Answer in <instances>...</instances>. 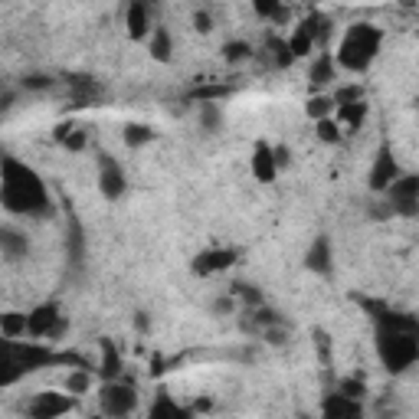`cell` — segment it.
<instances>
[{"instance_id": "12", "label": "cell", "mask_w": 419, "mask_h": 419, "mask_svg": "<svg viewBox=\"0 0 419 419\" xmlns=\"http://www.w3.org/2000/svg\"><path fill=\"white\" fill-rule=\"evenodd\" d=\"M321 413H325V416L357 419V416H360V406H357V400H351V396H344V393H334V396H328V400L321 403Z\"/></svg>"}, {"instance_id": "7", "label": "cell", "mask_w": 419, "mask_h": 419, "mask_svg": "<svg viewBox=\"0 0 419 419\" xmlns=\"http://www.w3.org/2000/svg\"><path fill=\"white\" fill-rule=\"evenodd\" d=\"M396 177H400V167H396V161H393L390 145H384L374 161V171H370V190H386Z\"/></svg>"}, {"instance_id": "26", "label": "cell", "mask_w": 419, "mask_h": 419, "mask_svg": "<svg viewBox=\"0 0 419 419\" xmlns=\"http://www.w3.org/2000/svg\"><path fill=\"white\" fill-rule=\"evenodd\" d=\"M66 386H69V393H86L89 390V374L86 370H76V374L66 380Z\"/></svg>"}, {"instance_id": "31", "label": "cell", "mask_w": 419, "mask_h": 419, "mask_svg": "<svg viewBox=\"0 0 419 419\" xmlns=\"http://www.w3.org/2000/svg\"><path fill=\"white\" fill-rule=\"evenodd\" d=\"M337 393H344V396H351V400H357V396L364 393V384H360V380H341Z\"/></svg>"}, {"instance_id": "38", "label": "cell", "mask_w": 419, "mask_h": 419, "mask_svg": "<svg viewBox=\"0 0 419 419\" xmlns=\"http://www.w3.org/2000/svg\"><path fill=\"white\" fill-rule=\"evenodd\" d=\"M151 374H164V360H161V357L151 360Z\"/></svg>"}, {"instance_id": "39", "label": "cell", "mask_w": 419, "mask_h": 419, "mask_svg": "<svg viewBox=\"0 0 419 419\" xmlns=\"http://www.w3.org/2000/svg\"><path fill=\"white\" fill-rule=\"evenodd\" d=\"M400 4H403V7H413V4H416V0H400Z\"/></svg>"}, {"instance_id": "2", "label": "cell", "mask_w": 419, "mask_h": 419, "mask_svg": "<svg viewBox=\"0 0 419 419\" xmlns=\"http://www.w3.org/2000/svg\"><path fill=\"white\" fill-rule=\"evenodd\" d=\"M419 331H390V328H376V354L384 360L390 374H403L413 367L419 357Z\"/></svg>"}, {"instance_id": "15", "label": "cell", "mask_w": 419, "mask_h": 419, "mask_svg": "<svg viewBox=\"0 0 419 419\" xmlns=\"http://www.w3.org/2000/svg\"><path fill=\"white\" fill-rule=\"evenodd\" d=\"M72 95H76L79 108H86L89 102H95V99H99V86H95L92 79L79 76V79H72Z\"/></svg>"}, {"instance_id": "23", "label": "cell", "mask_w": 419, "mask_h": 419, "mask_svg": "<svg viewBox=\"0 0 419 419\" xmlns=\"http://www.w3.org/2000/svg\"><path fill=\"white\" fill-rule=\"evenodd\" d=\"M151 138H155V131H151V128H145V125H128V128H125V141H128L131 147L147 145Z\"/></svg>"}, {"instance_id": "9", "label": "cell", "mask_w": 419, "mask_h": 419, "mask_svg": "<svg viewBox=\"0 0 419 419\" xmlns=\"http://www.w3.org/2000/svg\"><path fill=\"white\" fill-rule=\"evenodd\" d=\"M26 410L36 419H52V416H62V413L72 410V400H69V396H60V393H40Z\"/></svg>"}, {"instance_id": "36", "label": "cell", "mask_w": 419, "mask_h": 419, "mask_svg": "<svg viewBox=\"0 0 419 419\" xmlns=\"http://www.w3.org/2000/svg\"><path fill=\"white\" fill-rule=\"evenodd\" d=\"M354 99H360V89H341V92H337V105H341V102H354Z\"/></svg>"}, {"instance_id": "33", "label": "cell", "mask_w": 419, "mask_h": 419, "mask_svg": "<svg viewBox=\"0 0 419 419\" xmlns=\"http://www.w3.org/2000/svg\"><path fill=\"white\" fill-rule=\"evenodd\" d=\"M315 341H318V347H321V357H325V364H328V360H331V347H328V334L321 331V328L315 331Z\"/></svg>"}, {"instance_id": "30", "label": "cell", "mask_w": 419, "mask_h": 419, "mask_svg": "<svg viewBox=\"0 0 419 419\" xmlns=\"http://www.w3.org/2000/svg\"><path fill=\"white\" fill-rule=\"evenodd\" d=\"M226 92H230L226 86H200V89H194V99H220Z\"/></svg>"}, {"instance_id": "37", "label": "cell", "mask_w": 419, "mask_h": 419, "mask_svg": "<svg viewBox=\"0 0 419 419\" xmlns=\"http://www.w3.org/2000/svg\"><path fill=\"white\" fill-rule=\"evenodd\" d=\"M236 289H240V295H242V298H246V301H252V305H259V291H252V289H249V285H236Z\"/></svg>"}, {"instance_id": "27", "label": "cell", "mask_w": 419, "mask_h": 419, "mask_svg": "<svg viewBox=\"0 0 419 419\" xmlns=\"http://www.w3.org/2000/svg\"><path fill=\"white\" fill-rule=\"evenodd\" d=\"M331 108H334V105H331V99H321V95L308 102V115H311V118H325V115H328Z\"/></svg>"}, {"instance_id": "24", "label": "cell", "mask_w": 419, "mask_h": 419, "mask_svg": "<svg viewBox=\"0 0 419 419\" xmlns=\"http://www.w3.org/2000/svg\"><path fill=\"white\" fill-rule=\"evenodd\" d=\"M269 52H272V66H289L295 60L289 52V43H282V40H269Z\"/></svg>"}, {"instance_id": "16", "label": "cell", "mask_w": 419, "mask_h": 419, "mask_svg": "<svg viewBox=\"0 0 419 419\" xmlns=\"http://www.w3.org/2000/svg\"><path fill=\"white\" fill-rule=\"evenodd\" d=\"M121 374V357L115 351V344L111 341H102V376L105 380H115Z\"/></svg>"}, {"instance_id": "17", "label": "cell", "mask_w": 419, "mask_h": 419, "mask_svg": "<svg viewBox=\"0 0 419 419\" xmlns=\"http://www.w3.org/2000/svg\"><path fill=\"white\" fill-rule=\"evenodd\" d=\"M0 334H4V337H20V334H26V315H20V311L0 315Z\"/></svg>"}, {"instance_id": "20", "label": "cell", "mask_w": 419, "mask_h": 419, "mask_svg": "<svg viewBox=\"0 0 419 419\" xmlns=\"http://www.w3.org/2000/svg\"><path fill=\"white\" fill-rule=\"evenodd\" d=\"M331 79H334V62H331V56H321V60L311 66V86H325Z\"/></svg>"}, {"instance_id": "25", "label": "cell", "mask_w": 419, "mask_h": 419, "mask_svg": "<svg viewBox=\"0 0 419 419\" xmlns=\"http://www.w3.org/2000/svg\"><path fill=\"white\" fill-rule=\"evenodd\" d=\"M318 138L321 141H328V145H334V141H341V131H337V125L328 118H318Z\"/></svg>"}, {"instance_id": "4", "label": "cell", "mask_w": 419, "mask_h": 419, "mask_svg": "<svg viewBox=\"0 0 419 419\" xmlns=\"http://www.w3.org/2000/svg\"><path fill=\"white\" fill-rule=\"evenodd\" d=\"M99 403H102L105 416H128L135 410V386L131 384H105L102 393H99Z\"/></svg>"}, {"instance_id": "14", "label": "cell", "mask_w": 419, "mask_h": 419, "mask_svg": "<svg viewBox=\"0 0 419 419\" xmlns=\"http://www.w3.org/2000/svg\"><path fill=\"white\" fill-rule=\"evenodd\" d=\"M128 33L131 40H141L147 33V4H141V0H131L128 7Z\"/></svg>"}, {"instance_id": "29", "label": "cell", "mask_w": 419, "mask_h": 419, "mask_svg": "<svg viewBox=\"0 0 419 419\" xmlns=\"http://www.w3.org/2000/svg\"><path fill=\"white\" fill-rule=\"evenodd\" d=\"M252 7H256L259 17H272L275 10L282 7V0H252Z\"/></svg>"}, {"instance_id": "40", "label": "cell", "mask_w": 419, "mask_h": 419, "mask_svg": "<svg viewBox=\"0 0 419 419\" xmlns=\"http://www.w3.org/2000/svg\"><path fill=\"white\" fill-rule=\"evenodd\" d=\"M141 4H151V0H141Z\"/></svg>"}, {"instance_id": "22", "label": "cell", "mask_w": 419, "mask_h": 419, "mask_svg": "<svg viewBox=\"0 0 419 419\" xmlns=\"http://www.w3.org/2000/svg\"><path fill=\"white\" fill-rule=\"evenodd\" d=\"M151 416L155 419H167V416L180 419V416H187V410H180L177 403H171L167 396H161V400H155V406H151Z\"/></svg>"}, {"instance_id": "6", "label": "cell", "mask_w": 419, "mask_h": 419, "mask_svg": "<svg viewBox=\"0 0 419 419\" xmlns=\"http://www.w3.org/2000/svg\"><path fill=\"white\" fill-rule=\"evenodd\" d=\"M99 187H102V194L108 200H115V197L125 194V174H121V167L115 164V157L111 155L99 157Z\"/></svg>"}, {"instance_id": "13", "label": "cell", "mask_w": 419, "mask_h": 419, "mask_svg": "<svg viewBox=\"0 0 419 419\" xmlns=\"http://www.w3.org/2000/svg\"><path fill=\"white\" fill-rule=\"evenodd\" d=\"M308 269H311V272H321V275L331 272V246H328L325 236H318L315 246H311V252H308Z\"/></svg>"}, {"instance_id": "18", "label": "cell", "mask_w": 419, "mask_h": 419, "mask_svg": "<svg viewBox=\"0 0 419 419\" xmlns=\"http://www.w3.org/2000/svg\"><path fill=\"white\" fill-rule=\"evenodd\" d=\"M337 108H341V121H347L351 128H357L360 121H364V115H367V102H364V99H354V102H341Z\"/></svg>"}, {"instance_id": "1", "label": "cell", "mask_w": 419, "mask_h": 419, "mask_svg": "<svg viewBox=\"0 0 419 419\" xmlns=\"http://www.w3.org/2000/svg\"><path fill=\"white\" fill-rule=\"evenodd\" d=\"M0 203L10 213H26V216H43L50 210V197L40 174L30 171L26 164L4 157L0 161Z\"/></svg>"}, {"instance_id": "3", "label": "cell", "mask_w": 419, "mask_h": 419, "mask_svg": "<svg viewBox=\"0 0 419 419\" xmlns=\"http://www.w3.org/2000/svg\"><path fill=\"white\" fill-rule=\"evenodd\" d=\"M380 40H384V36H380L376 26H367V23L351 26V30L344 33V40H341L337 62H341L344 69H354V72L367 69L370 62H374L376 50H380Z\"/></svg>"}, {"instance_id": "28", "label": "cell", "mask_w": 419, "mask_h": 419, "mask_svg": "<svg viewBox=\"0 0 419 419\" xmlns=\"http://www.w3.org/2000/svg\"><path fill=\"white\" fill-rule=\"evenodd\" d=\"M62 145H66L69 151H82V147H86V135H82V131H72V128H69L66 138H62Z\"/></svg>"}, {"instance_id": "19", "label": "cell", "mask_w": 419, "mask_h": 419, "mask_svg": "<svg viewBox=\"0 0 419 419\" xmlns=\"http://www.w3.org/2000/svg\"><path fill=\"white\" fill-rule=\"evenodd\" d=\"M0 249L7 256H26V236H20L13 230H0Z\"/></svg>"}, {"instance_id": "10", "label": "cell", "mask_w": 419, "mask_h": 419, "mask_svg": "<svg viewBox=\"0 0 419 419\" xmlns=\"http://www.w3.org/2000/svg\"><path fill=\"white\" fill-rule=\"evenodd\" d=\"M236 262V252L233 249H210V252H200L194 259V272L197 275H213V272H223Z\"/></svg>"}, {"instance_id": "5", "label": "cell", "mask_w": 419, "mask_h": 419, "mask_svg": "<svg viewBox=\"0 0 419 419\" xmlns=\"http://www.w3.org/2000/svg\"><path fill=\"white\" fill-rule=\"evenodd\" d=\"M62 325H60V311L56 305H40L33 315H26V334H33V337H52V334H60Z\"/></svg>"}, {"instance_id": "21", "label": "cell", "mask_w": 419, "mask_h": 419, "mask_svg": "<svg viewBox=\"0 0 419 419\" xmlns=\"http://www.w3.org/2000/svg\"><path fill=\"white\" fill-rule=\"evenodd\" d=\"M151 56L161 60V62L171 60V36H167V30H161V26H157L155 40H151Z\"/></svg>"}, {"instance_id": "8", "label": "cell", "mask_w": 419, "mask_h": 419, "mask_svg": "<svg viewBox=\"0 0 419 419\" xmlns=\"http://www.w3.org/2000/svg\"><path fill=\"white\" fill-rule=\"evenodd\" d=\"M390 200L393 206L400 210L403 216H413L416 213V194H419V177H403V180H393L390 184Z\"/></svg>"}, {"instance_id": "11", "label": "cell", "mask_w": 419, "mask_h": 419, "mask_svg": "<svg viewBox=\"0 0 419 419\" xmlns=\"http://www.w3.org/2000/svg\"><path fill=\"white\" fill-rule=\"evenodd\" d=\"M275 171H279V164H275L272 147L256 145V151H252V174H256V180L269 184V180H275Z\"/></svg>"}, {"instance_id": "35", "label": "cell", "mask_w": 419, "mask_h": 419, "mask_svg": "<svg viewBox=\"0 0 419 419\" xmlns=\"http://www.w3.org/2000/svg\"><path fill=\"white\" fill-rule=\"evenodd\" d=\"M46 86H52V79H46V76H30L26 79V89H46Z\"/></svg>"}, {"instance_id": "34", "label": "cell", "mask_w": 419, "mask_h": 419, "mask_svg": "<svg viewBox=\"0 0 419 419\" xmlns=\"http://www.w3.org/2000/svg\"><path fill=\"white\" fill-rule=\"evenodd\" d=\"M194 23H197V33H210V26H213V20L206 17L203 10H200L197 17H194Z\"/></svg>"}, {"instance_id": "32", "label": "cell", "mask_w": 419, "mask_h": 419, "mask_svg": "<svg viewBox=\"0 0 419 419\" xmlns=\"http://www.w3.org/2000/svg\"><path fill=\"white\" fill-rule=\"evenodd\" d=\"M223 52H226V60H230V62H236V60H246V56H249V46L246 43H230Z\"/></svg>"}]
</instances>
